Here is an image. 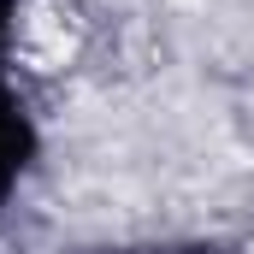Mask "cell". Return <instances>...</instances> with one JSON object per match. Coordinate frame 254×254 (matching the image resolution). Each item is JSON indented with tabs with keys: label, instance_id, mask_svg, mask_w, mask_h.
<instances>
[{
	"label": "cell",
	"instance_id": "1",
	"mask_svg": "<svg viewBox=\"0 0 254 254\" xmlns=\"http://www.w3.org/2000/svg\"><path fill=\"white\" fill-rule=\"evenodd\" d=\"M83 54V18L71 0H24L12 24V60L36 77H54Z\"/></svg>",
	"mask_w": 254,
	"mask_h": 254
}]
</instances>
